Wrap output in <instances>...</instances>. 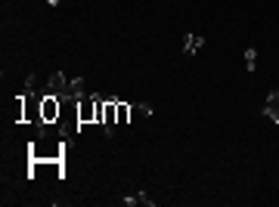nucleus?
<instances>
[{
	"mask_svg": "<svg viewBox=\"0 0 279 207\" xmlns=\"http://www.w3.org/2000/svg\"><path fill=\"white\" fill-rule=\"evenodd\" d=\"M47 93H56V96H71V93H68V77H65L62 71L50 74V80H47Z\"/></svg>",
	"mask_w": 279,
	"mask_h": 207,
	"instance_id": "7ed1b4c3",
	"label": "nucleus"
},
{
	"mask_svg": "<svg viewBox=\"0 0 279 207\" xmlns=\"http://www.w3.org/2000/svg\"><path fill=\"white\" fill-rule=\"evenodd\" d=\"M202 47H205V37L202 34H186L183 37V56H195Z\"/></svg>",
	"mask_w": 279,
	"mask_h": 207,
	"instance_id": "39448f33",
	"label": "nucleus"
},
{
	"mask_svg": "<svg viewBox=\"0 0 279 207\" xmlns=\"http://www.w3.org/2000/svg\"><path fill=\"white\" fill-rule=\"evenodd\" d=\"M134 108H137L140 114H146V117H152V114H155V108H152V105H146V102H140V105H134Z\"/></svg>",
	"mask_w": 279,
	"mask_h": 207,
	"instance_id": "1a4fd4ad",
	"label": "nucleus"
},
{
	"mask_svg": "<svg viewBox=\"0 0 279 207\" xmlns=\"http://www.w3.org/2000/svg\"><path fill=\"white\" fill-rule=\"evenodd\" d=\"M255 65H258V50L251 47V50H245V68L255 71Z\"/></svg>",
	"mask_w": 279,
	"mask_h": 207,
	"instance_id": "6e6552de",
	"label": "nucleus"
},
{
	"mask_svg": "<svg viewBox=\"0 0 279 207\" xmlns=\"http://www.w3.org/2000/svg\"><path fill=\"white\" fill-rule=\"evenodd\" d=\"M47 4H50V7H59V4H62V0H47Z\"/></svg>",
	"mask_w": 279,
	"mask_h": 207,
	"instance_id": "9b49d317",
	"label": "nucleus"
},
{
	"mask_svg": "<svg viewBox=\"0 0 279 207\" xmlns=\"http://www.w3.org/2000/svg\"><path fill=\"white\" fill-rule=\"evenodd\" d=\"M59 117H62V96L44 90V99H41V124H44V127H47V124H59Z\"/></svg>",
	"mask_w": 279,
	"mask_h": 207,
	"instance_id": "f257e3e1",
	"label": "nucleus"
},
{
	"mask_svg": "<svg viewBox=\"0 0 279 207\" xmlns=\"http://www.w3.org/2000/svg\"><path fill=\"white\" fill-rule=\"evenodd\" d=\"M261 114L270 117L273 124H279V90H270V93H267V102H264Z\"/></svg>",
	"mask_w": 279,
	"mask_h": 207,
	"instance_id": "20e7f679",
	"label": "nucleus"
},
{
	"mask_svg": "<svg viewBox=\"0 0 279 207\" xmlns=\"http://www.w3.org/2000/svg\"><path fill=\"white\" fill-rule=\"evenodd\" d=\"M93 121H96V93L78 99V133H81V124H93Z\"/></svg>",
	"mask_w": 279,
	"mask_h": 207,
	"instance_id": "f03ea898",
	"label": "nucleus"
},
{
	"mask_svg": "<svg viewBox=\"0 0 279 207\" xmlns=\"http://www.w3.org/2000/svg\"><path fill=\"white\" fill-rule=\"evenodd\" d=\"M131 102H124V99H118L115 102V111H118V124H131Z\"/></svg>",
	"mask_w": 279,
	"mask_h": 207,
	"instance_id": "423d86ee",
	"label": "nucleus"
},
{
	"mask_svg": "<svg viewBox=\"0 0 279 207\" xmlns=\"http://www.w3.org/2000/svg\"><path fill=\"white\" fill-rule=\"evenodd\" d=\"M68 93H71L74 99H81V96H84V77H74V80H68Z\"/></svg>",
	"mask_w": 279,
	"mask_h": 207,
	"instance_id": "0eeeda50",
	"label": "nucleus"
},
{
	"mask_svg": "<svg viewBox=\"0 0 279 207\" xmlns=\"http://www.w3.org/2000/svg\"><path fill=\"white\" fill-rule=\"evenodd\" d=\"M121 204H128V207H134V204H140V195H124V198H121Z\"/></svg>",
	"mask_w": 279,
	"mask_h": 207,
	"instance_id": "9d476101",
	"label": "nucleus"
}]
</instances>
